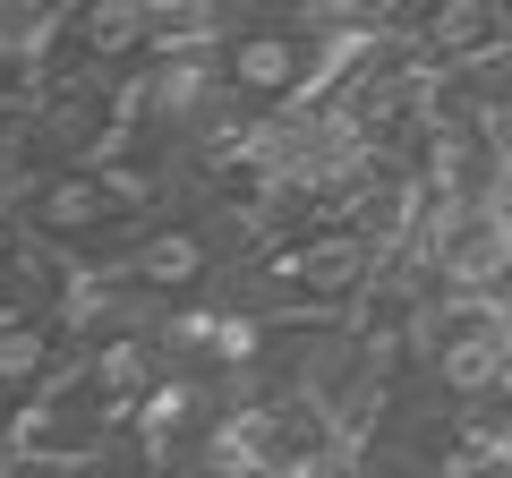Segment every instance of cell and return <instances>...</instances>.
<instances>
[{
  "label": "cell",
  "instance_id": "6da1fadb",
  "mask_svg": "<svg viewBox=\"0 0 512 478\" xmlns=\"http://www.w3.org/2000/svg\"><path fill=\"white\" fill-rule=\"evenodd\" d=\"M274 274H282V282H299V299L333 308V299H350V291L367 282V239H316V248H291Z\"/></svg>",
  "mask_w": 512,
  "mask_h": 478
},
{
  "label": "cell",
  "instance_id": "7a4b0ae2",
  "mask_svg": "<svg viewBox=\"0 0 512 478\" xmlns=\"http://www.w3.org/2000/svg\"><path fill=\"white\" fill-rule=\"evenodd\" d=\"M120 214V197H111V180L103 171H60V180H43L35 188V222L43 231H69V239H86V231H103V222Z\"/></svg>",
  "mask_w": 512,
  "mask_h": 478
},
{
  "label": "cell",
  "instance_id": "3957f363",
  "mask_svg": "<svg viewBox=\"0 0 512 478\" xmlns=\"http://www.w3.org/2000/svg\"><path fill=\"white\" fill-rule=\"evenodd\" d=\"M299 69H308V43L299 35H239L231 43V86L239 94H299Z\"/></svg>",
  "mask_w": 512,
  "mask_h": 478
},
{
  "label": "cell",
  "instance_id": "277c9868",
  "mask_svg": "<svg viewBox=\"0 0 512 478\" xmlns=\"http://www.w3.org/2000/svg\"><path fill=\"white\" fill-rule=\"evenodd\" d=\"M128 274L154 282V291H188V282L205 274V239L197 231H146L137 257H128Z\"/></svg>",
  "mask_w": 512,
  "mask_h": 478
},
{
  "label": "cell",
  "instance_id": "5b68a950",
  "mask_svg": "<svg viewBox=\"0 0 512 478\" xmlns=\"http://www.w3.org/2000/svg\"><path fill=\"white\" fill-rule=\"evenodd\" d=\"M43 368H52V333H43V325H18V316H9V325H0V385L18 393V385H35Z\"/></svg>",
  "mask_w": 512,
  "mask_h": 478
},
{
  "label": "cell",
  "instance_id": "8992f818",
  "mask_svg": "<svg viewBox=\"0 0 512 478\" xmlns=\"http://www.w3.org/2000/svg\"><path fill=\"white\" fill-rule=\"evenodd\" d=\"M205 359H222V368L256 359V316H222V325H214V350H205Z\"/></svg>",
  "mask_w": 512,
  "mask_h": 478
},
{
  "label": "cell",
  "instance_id": "52a82bcc",
  "mask_svg": "<svg viewBox=\"0 0 512 478\" xmlns=\"http://www.w3.org/2000/svg\"><path fill=\"white\" fill-rule=\"evenodd\" d=\"M0 257H9V231H0Z\"/></svg>",
  "mask_w": 512,
  "mask_h": 478
},
{
  "label": "cell",
  "instance_id": "ba28073f",
  "mask_svg": "<svg viewBox=\"0 0 512 478\" xmlns=\"http://www.w3.org/2000/svg\"><path fill=\"white\" fill-rule=\"evenodd\" d=\"M0 461H9V436H0Z\"/></svg>",
  "mask_w": 512,
  "mask_h": 478
}]
</instances>
